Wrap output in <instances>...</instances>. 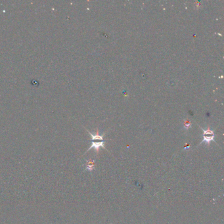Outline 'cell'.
<instances>
[{"label": "cell", "instance_id": "cell-1", "mask_svg": "<svg viewBox=\"0 0 224 224\" xmlns=\"http://www.w3.org/2000/svg\"><path fill=\"white\" fill-rule=\"evenodd\" d=\"M88 132L90 134V135L91 137V145L90 147L88 149L87 152L88 151H89L91 149H94L95 151L97 153H98L99 151L100 147L105 148V141H104V139H103V136H104V135H100L99 134L98 130H97L96 134H95V135L90 133L89 131H88Z\"/></svg>", "mask_w": 224, "mask_h": 224}, {"label": "cell", "instance_id": "cell-3", "mask_svg": "<svg viewBox=\"0 0 224 224\" xmlns=\"http://www.w3.org/2000/svg\"><path fill=\"white\" fill-rule=\"evenodd\" d=\"M95 169V161L94 160L89 159L86 163V170H89V171H93Z\"/></svg>", "mask_w": 224, "mask_h": 224}, {"label": "cell", "instance_id": "cell-4", "mask_svg": "<svg viewBox=\"0 0 224 224\" xmlns=\"http://www.w3.org/2000/svg\"><path fill=\"white\" fill-rule=\"evenodd\" d=\"M191 126V122L189 120L185 119L184 120V122H183V128H184L185 130H188L189 128H190Z\"/></svg>", "mask_w": 224, "mask_h": 224}, {"label": "cell", "instance_id": "cell-2", "mask_svg": "<svg viewBox=\"0 0 224 224\" xmlns=\"http://www.w3.org/2000/svg\"><path fill=\"white\" fill-rule=\"evenodd\" d=\"M201 129H202L203 130V139L202 141V142L201 143H206V144L207 145H210V142L212 141H214V137H215V135H214V131L211 130L209 128H207L206 130H204L203 128H201Z\"/></svg>", "mask_w": 224, "mask_h": 224}]
</instances>
